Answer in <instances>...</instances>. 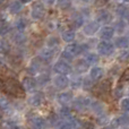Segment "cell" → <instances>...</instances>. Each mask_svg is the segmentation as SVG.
Listing matches in <instances>:
<instances>
[{"mask_svg": "<svg viewBox=\"0 0 129 129\" xmlns=\"http://www.w3.org/2000/svg\"><path fill=\"white\" fill-rule=\"evenodd\" d=\"M2 89L7 95L16 99H23L25 96V91L23 89L20 82H18L15 77H8L2 82Z\"/></svg>", "mask_w": 129, "mask_h": 129, "instance_id": "obj_1", "label": "cell"}, {"mask_svg": "<svg viewBox=\"0 0 129 129\" xmlns=\"http://www.w3.org/2000/svg\"><path fill=\"white\" fill-rule=\"evenodd\" d=\"M96 51H98V53L101 54V56L109 57V56H111V54H113L114 44L110 42L109 40H102L96 45Z\"/></svg>", "mask_w": 129, "mask_h": 129, "instance_id": "obj_2", "label": "cell"}, {"mask_svg": "<svg viewBox=\"0 0 129 129\" xmlns=\"http://www.w3.org/2000/svg\"><path fill=\"white\" fill-rule=\"evenodd\" d=\"M45 15V7L42 2L36 1L33 4L31 8V17L33 18L34 20H40L44 17Z\"/></svg>", "mask_w": 129, "mask_h": 129, "instance_id": "obj_3", "label": "cell"}, {"mask_svg": "<svg viewBox=\"0 0 129 129\" xmlns=\"http://www.w3.org/2000/svg\"><path fill=\"white\" fill-rule=\"evenodd\" d=\"M20 84H22V87L25 91V93H33V92H35L36 87H38L36 79L32 76H24Z\"/></svg>", "mask_w": 129, "mask_h": 129, "instance_id": "obj_4", "label": "cell"}, {"mask_svg": "<svg viewBox=\"0 0 129 129\" xmlns=\"http://www.w3.org/2000/svg\"><path fill=\"white\" fill-rule=\"evenodd\" d=\"M110 92H111V79H104L96 85L94 94L98 96H101V95H107Z\"/></svg>", "mask_w": 129, "mask_h": 129, "instance_id": "obj_5", "label": "cell"}, {"mask_svg": "<svg viewBox=\"0 0 129 129\" xmlns=\"http://www.w3.org/2000/svg\"><path fill=\"white\" fill-rule=\"evenodd\" d=\"M53 71L57 74H61V75H68L73 71V67L66 60H59L53 64Z\"/></svg>", "mask_w": 129, "mask_h": 129, "instance_id": "obj_6", "label": "cell"}, {"mask_svg": "<svg viewBox=\"0 0 129 129\" xmlns=\"http://www.w3.org/2000/svg\"><path fill=\"white\" fill-rule=\"evenodd\" d=\"M44 101H45V95L42 93V92H34V93L28 98L27 102H28V104L31 105V107L39 108L44 103Z\"/></svg>", "mask_w": 129, "mask_h": 129, "instance_id": "obj_7", "label": "cell"}, {"mask_svg": "<svg viewBox=\"0 0 129 129\" xmlns=\"http://www.w3.org/2000/svg\"><path fill=\"white\" fill-rule=\"evenodd\" d=\"M28 125L32 129H47L48 122L40 116H33L28 119Z\"/></svg>", "mask_w": 129, "mask_h": 129, "instance_id": "obj_8", "label": "cell"}, {"mask_svg": "<svg viewBox=\"0 0 129 129\" xmlns=\"http://www.w3.org/2000/svg\"><path fill=\"white\" fill-rule=\"evenodd\" d=\"M109 125L111 128H119L120 126L129 125V114L122 113V114H120V116L116 117V118H113L112 120H110Z\"/></svg>", "mask_w": 129, "mask_h": 129, "instance_id": "obj_9", "label": "cell"}, {"mask_svg": "<svg viewBox=\"0 0 129 129\" xmlns=\"http://www.w3.org/2000/svg\"><path fill=\"white\" fill-rule=\"evenodd\" d=\"M91 99L89 98H86V96H78V98H76L75 100H74V108H75L76 110H78V111H83V110L87 109V108L89 107V104H91Z\"/></svg>", "mask_w": 129, "mask_h": 129, "instance_id": "obj_10", "label": "cell"}, {"mask_svg": "<svg viewBox=\"0 0 129 129\" xmlns=\"http://www.w3.org/2000/svg\"><path fill=\"white\" fill-rule=\"evenodd\" d=\"M53 80V85L56 88H59V89H63V88H67L69 86V78L67 77V75H61V74H58L57 76H54L52 78Z\"/></svg>", "mask_w": 129, "mask_h": 129, "instance_id": "obj_11", "label": "cell"}, {"mask_svg": "<svg viewBox=\"0 0 129 129\" xmlns=\"http://www.w3.org/2000/svg\"><path fill=\"white\" fill-rule=\"evenodd\" d=\"M42 66H43V61L41 60V58L40 57H35V58H33L31 60V62H29L28 67H27V71H28L31 75H35V74H38L39 71L41 70Z\"/></svg>", "mask_w": 129, "mask_h": 129, "instance_id": "obj_12", "label": "cell"}, {"mask_svg": "<svg viewBox=\"0 0 129 129\" xmlns=\"http://www.w3.org/2000/svg\"><path fill=\"white\" fill-rule=\"evenodd\" d=\"M96 20L102 24H109L112 20V14L107 9H99L96 11Z\"/></svg>", "mask_w": 129, "mask_h": 129, "instance_id": "obj_13", "label": "cell"}, {"mask_svg": "<svg viewBox=\"0 0 129 129\" xmlns=\"http://www.w3.org/2000/svg\"><path fill=\"white\" fill-rule=\"evenodd\" d=\"M99 29H100V23L98 20H92L85 25L83 31H84V34H86L87 36H92L98 33Z\"/></svg>", "mask_w": 129, "mask_h": 129, "instance_id": "obj_14", "label": "cell"}, {"mask_svg": "<svg viewBox=\"0 0 129 129\" xmlns=\"http://www.w3.org/2000/svg\"><path fill=\"white\" fill-rule=\"evenodd\" d=\"M103 76H104V70H103L102 67L94 66V67H92V69L89 70V78H91L94 83L100 82L103 78Z\"/></svg>", "mask_w": 129, "mask_h": 129, "instance_id": "obj_15", "label": "cell"}, {"mask_svg": "<svg viewBox=\"0 0 129 129\" xmlns=\"http://www.w3.org/2000/svg\"><path fill=\"white\" fill-rule=\"evenodd\" d=\"M39 57L41 58V60H42L43 62H49L54 57V49L49 48V47L43 48V49H41V51L39 52Z\"/></svg>", "mask_w": 129, "mask_h": 129, "instance_id": "obj_16", "label": "cell"}, {"mask_svg": "<svg viewBox=\"0 0 129 129\" xmlns=\"http://www.w3.org/2000/svg\"><path fill=\"white\" fill-rule=\"evenodd\" d=\"M56 99L60 105H67L73 101V93L71 92H60L56 95Z\"/></svg>", "mask_w": 129, "mask_h": 129, "instance_id": "obj_17", "label": "cell"}, {"mask_svg": "<svg viewBox=\"0 0 129 129\" xmlns=\"http://www.w3.org/2000/svg\"><path fill=\"white\" fill-rule=\"evenodd\" d=\"M99 35L102 40H111L114 36V28L111 26H104L100 29Z\"/></svg>", "mask_w": 129, "mask_h": 129, "instance_id": "obj_18", "label": "cell"}, {"mask_svg": "<svg viewBox=\"0 0 129 129\" xmlns=\"http://www.w3.org/2000/svg\"><path fill=\"white\" fill-rule=\"evenodd\" d=\"M89 108H91V110L96 116L102 114L105 112V104L103 102H101V101H93V102H91Z\"/></svg>", "mask_w": 129, "mask_h": 129, "instance_id": "obj_19", "label": "cell"}, {"mask_svg": "<svg viewBox=\"0 0 129 129\" xmlns=\"http://www.w3.org/2000/svg\"><path fill=\"white\" fill-rule=\"evenodd\" d=\"M74 68H75V70L77 71L78 74H83V73H85V71L88 70L89 63L87 62L85 59H79V60H77L75 62V66H74Z\"/></svg>", "mask_w": 129, "mask_h": 129, "instance_id": "obj_20", "label": "cell"}, {"mask_svg": "<svg viewBox=\"0 0 129 129\" xmlns=\"http://www.w3.org/2000/svg\"><path fill=\"white\" fill-rule=\"evenodd\" d=\"M58 117H59V119H62V120H69L74 116L71 113L70 108H68L67 105H61V108L58 111Z\"/></svg>", "mask_w": 129, "mask_h": 129, "instance_id": "obj_21", "label": "cell"}, {"mask_svg": "<svg viewBox=\"0 0 129 129\" xmlns=\"http://www.w3.org/2000/svg\"><path fill=\"white\" fill-rule=\"evenodd\" d=\"M114 47L119 48V49H127L129 47V38L125 35L118 36V38L114 40Z\"/></svg>", "mask_w": 129, "mask_h": 129, "instance_id": "obj_22", "label": "cell"}, {"mask_svg": "<svg viewBox=\"0 0 129 129\" xmlns=\"http://www.w3.org/2000/svg\"><path fill=\"white\" fill-rule=\"evenodd\" d=\"M116 14L119 16L120 18H128L129 16V8L126 5H121L119 4L116 8Z\"/></svg>", "mask_w": 129, "mask_h": 129, "instance_id": "obj_23", "label": "cell"}, {"mask_svg": "<svg viewBox=\"0 0 129 129\" xmlns=\"http://www.w3.org/2000/svg\"><path fill=\"white\" fill-rule=\"evenodd\" d=\"M61 38H62V40L67 43L74 42V40H75V38H76V33H75V31H73V29H66V31L62 32Z\"/></svg>", "mask_w": 129, "mask_h": 129, "instance_id": "obj_24", "label": "cell"}, {"mask_svg": "<svg viewBox=\"0 0 129 129\" xmlns=\"http://www.w3.org/2000/svg\"><path fill=\"white\" fill-rule=\"evenodd\" d=\"M125 84H121V83L118 82V84L116 85V87L113 88V98L116 100H120L123 96V93H125Z\"/></svg>", "mask_w": 129, "mask_h": 129, "instance_id": "obj_25", "label": "cell"}, {"mask_svg": "<svg viewBox=\"0 0 129 129\" xmlns=\"http://www.w3.org/2000/svg\"><path fill=\"white\" fill-rule=\"evenodd\" d=\"M35 79H36L38 85H40V86H45V85L51 80V77H50L49 74L42 73V74H40V75L38 76V78H35Z\"/></svg>", "mask_w": 129, "mask_h": 129, "instance_id": "obj_26", "label": "cell"}, {"mask_svg": "<svg viewBox=\"0 0 129 129\" xmlns=\"http://www.w3.org/2000/svg\"><path fill=\"white\" fill-rule=\"evenodd\" d=\"M83 85V77H74L71 80H69V86L71 89H79Z\"/></svg>", "mask_w": 129, "mask_h": 129, "instance_id": "obj_27", "label": "cell"}, {"mask_svg": "<svg viewBox=\"0 0 129 129\" xmlns=\"http://www.w3.org/2000/svg\"><path fill=\"white\" fill-rule=\"evenodd\" d=\"M71 24H73V26L75 27V28L82 27L83 25H84V17H83V15L76 14V15L73 17V19H71Z\"/></svg>", "mask_w": 129, "mask_h": 129, "instance_id": "obj_28", "label": "cell"}, {"mask_svg": "<svg viewBox=\"0 0 129 129\" xmlns=\"http://www.w3.org/2000/svg\"><path fill=\"white\" fill-rule=\"evenodd\" d=\"M11 108V103L9 101V99L5 95H0V109L2 111H8Z\"/></svg>", "mask_w": 129, "mask_h": 129, "instance_id": "obj_29", "label": "cell"}, {"mask_svg": "<svg viewBox=\"0 0 129 129\" xmlns=\"http://www.w3.org/2000/svg\"><path fill=\"white\" fill-rule=\"evenodd\" d=\"M84 59L89 64H94V63H98L99 62V60H100V57H99L98 53H94V52H88V53L85 54V58Z\"/></svg>", "mask_w": 129, "mask_h": 129, "instance_id": "obj_30", "label": "cell"}, {"mask_svg": "<svg viewBox=\"0 0 129 129\" xmlns=\"http://www.w3.org/2000/svg\"><path fill=\"white\" fill-rule=\"evenodd\" d=\"M26 36H25V34H23V32H18L17 34H15V35L13 36V41L16 43L17 45H23L26 43Z\"/></svg>", "mask_w": 129, "mask_h": 129, "instance_id": "obj_31", "label": "cell"}, {"mask_svg": "<svg viewBox=\"0 0 129 129\" xmlns=\"http://www.w3.org/2000/svg\"><path fill=\"white\" fill-rule=\"evenodd\" d=\"M23 8V4L20 1H13L9 5V11L11 14H18Z\"/></svg>", "mask_w": 129, "mask_h": 129, "instance_id": "obj_32", "label": "cell"}, {"mask_svg": "<svg viewBox=\"0 0 129 129\" xmlns=\"http://www.w3.org/2000/svg\"><path fill=\"white\" fill-rule=\"evenodd\" d=\"M10 52V45L4 39H0V54H8Z\"/></svg>", "mask_w": 129, "mask_h": 129, "instance_id": "obj_33", "label": "cell"}, {"mask_svg": "<svg viewBox=\"0 0 129 129\" xmlns=\"http://www.w3.org/2000/svg\"><path fill=\"white\" fill-rule=\"evenodd\" d=\"M56 127H57V129H75L74 126L71 125L69 121L62 120V119H59L58 122L56 123Z\"/></svg>", "mask_w": 129, "mask_h": 129, "instance_id": "obj_34", "label": "cell"}, {"mask_svg": "<svg viewBox=\"0 0 129 129\" xmlns=\"http://www.w3.org/2000/svg\"><path fill=\"white\" fill-rule=\"evenodd\" d=\"M26 26H27V22L25 18H19V19H17L15 23V27L18 32H23L26 28Z\"/></svg>", "mask_w": 129, "mask_h": 129, "instance_id": "obj_35", "label": "cell"}, {"mask_svg": "<svg viewBox=\"0 0 129 129\" xmlns=\"http://www.w3.org/2000/svg\"><path fill=\"white\" fill-rule=\"evenodd\" d=\"M82 87L84 89H86V91H93V88H94V82L91 79V78H88V77H86V78H83V85H82Z\"/></svg>", "mask_w": 129, "mask_h": 129, "instance_id": "obj_36", "label": "cell"}, {"mask_svg": "<svg viewBox=\"0 0 129 129\" xmlns=\"http://www.w3.org/2000/svg\"><path fill=\"white\" fill-rule=\"evenodd\" d=\"M96 122H98L100 126H107L108 123L110 122L109 117H108L105 113L99 114V116H98V119H96Z\"/></svg>", "mask_w": 129, "mask_h": 129, "instance_id": "obj_37", "label": "cell"}, {"mask_svg": "<svg viewBox=\"0 0 129 129\" xmlns=\"http://www.w3.org/2000/svg\"><path fill=\"white\" fill-rule=\"evenodd\" d=\"M9 31H10V27L7 24L6 20L0 19V35H5V34H7Z\"/></svg>", "mask_w": 129, "mask_h": 129, "instance_id": "obj_38", "label": "cell"}, {"mask_svg": "<svg viewBox=\"0 0 129 129\" xmlns=\"http://www.w3.org/2000/svg\"><path fill=\"white\" fill-rule=\"evenodd\" d=\"M47 44H48V47L49 48L54 49L56 47H58L59 45V39L57 38V36H50V38L47 40Z\"/></svg>", "mask_w": 129, "mask_h": 129, "instance_id": "obj_39", "label": "cell"}, {"mask_svg": "<svg viewBox=\"0 0 129 129\" xmlns=\"http://www.w3.org/2000/svg\"><path fill=\"white\" fill-rule=\"evenodd\" d=\"M2 127L5 129H19V126L13 120H6L2 123Z\"/></svg>", "mask_w": 129, "mask_h": 129, "instance_id": "obj_40", "label": "cell"}, {"mask_svg": "<svg viewBox=\"0 0 129 129\" xmlns=\"http://www.w3.org/2000/svg\"><path fill=\"white\" fill-rule=\"evenodd\" d=\"M127 82H129V67L126 68L125 70L122 71V74H121L120 77H119V83H121V84H126Z\"/></svg>", "mask_w": 129, "mask_h": 129, "instance_id": "obj_41", "label": "cell"}, {"mask_svg": "<svg viewBox=\"0 0 129 129\" xmlns=\"http://www.w3.org/2000/svg\"><path fill=\"white\" fill-rule=\"evenodd\" d=\"M79 127L82 129H94L95 128V125L89 120H80Z\"/></svg>", "mask_w": 129, "mask_h": 129, "instance_id": "obj_42", "label": "cell"}, {"mask_svg": "<svg viewBox=\"0 0 129 129\" xmlns=\"http://www.w3.org/2000/svg\"><path fill=\"white\" fill-rule=\"evenodd\" d=\"M120 109L123 112H129V98L121 99L120 101Z\"/></svg>", "mask_w": 129, "mask_h": 129, "instance_id": "obj_43", "label": "cell"}, {"mask_svg": "<svg viewBox=\"0 0 129 129\" xmlns=\"http://www.w3.org/2000/svg\"><path fill=\"white\" fill-rule=\"evenodd\" d=\"M129 60V51L128 50H125V51L120 52V54L118 56V61L120 62H127Z\"/></svg>", "mask_w": 129, "mask_h": 129, "instance_id": "obj_44", "label": "cell"}, {"mask_svg": "<svg viewBox=\"0 0 129 129\" xmlns=\"http://www.w3.org/2000/svg\"><path fill=\"white\" fill-rule=\"evenodd\" d=\"M125 22L123 20H119V22L116 23V27H113L114 28V32H119V33H122L123 31H125Z\"/></svg>", "mask_w": 129, "mask_h": 129, "instance_id": "obj_45", "label": "cell"}, {"mask_svg": "<svg viewBox=\"0 0 129 129\" xmlns=\"http://www.w3.org/2000/svg\"><path fill=\"white\" fill-rule=\"evenodd\" d=\"M58 120H59V117L57 116V114H54V113H50V114H49V117H48L47 122H49L50 125H52V126H56V123L58 122Z\"/></svg>", "mask_w": 129, "mask_h": 129, "instance_id": "obj_46", "label": "cell"}, {"mask_svg": "<svg viewBox=\"0 0 129 129\" xmlns=\"http://www.w3.org/2000/svg\"><path fill=\"white\" fill-rule=\"evenodd\" d=\"M73 0H58V7L60 9H66L71 5Z\"/></svg>", "mask_w": 129, "mask_h": 129, "instance_id": "obj_47", "label": "cell"}, {"mask_svg": "<svg viewBox=\"0 0 129 129\" xmlns=\"http://www.w3.org/2000/svg\"><path fill=\"white\" fill-rule=\"evenodd\" d=\"M61 57H62L63 59H66V60H68V61H70V60H73V59H74V57H71L70 54H69L68 52H66L64 50H63L62 53H61Z\"/></svg>", "mask_w": 129, "mask_h": 129, "instance_id": "obj_48", "label": "cell"}, {"mask_svg": "<svg viewBox=\"0 0 129 129\" xmlns=\"http://www.w3.org/2000/svg\"><path fill=\"white\" fill-rule=\"evenodd\" d=\"M117 1L121 5H128L129 4V0H117Z\"/></svg>", "mask_w": 129, "mask_h": 129, "instance_id": "obj_49", "label": "cell"}, {"mask_svg": "<svg viewBox=\"0 0 129 129\" xmlns=\"http://www.w3.org/2000/svg\"><path fill=\"white\" fill-rule=\"evenodd\" d=\"M44 1L47 5H53L54 2H56V0H44Z\"/></svg>", "mask_w": 129, "mask_h": 129, "instance_id": "obj_50", "label": "cell"}, {"mask_svg": "<svg viewBox=\"0 0 129 129\" xmlns=\"http://www.w3.org/2000/svg\"><path fill=\"white\" fill-rule=\"evenodd\" d=\"M98 1L100 2L101 5H104V4H107V2L109 1V0H96V2H98Z\"/></svg>", "mask_w": 129, "mask_h": 129, "instance_id": "obj_51", "label": "cell"}, {"mask_svg": "<svg viewBox=\"0 0 129 129\" xmlns=\"http://www.w3.org/2000/svg\"><path fill=\"white\" fill-rule=\"evenodd\" d=\"M18 1H20L22 4H28V2H31L32 0H18Z\"/></svg>", "mask_w": 129, "mask_h": 129, "instance_id": "obj_52", "label": "cell"}, {"mask_svg": "<svg viewBox=\"0 0 129 129\" xmlns=\"http://www.w3.org/2000/svg\"><path fill=\"white\" fill-rule=\"evenodd\" d=\"M4 64H5V61L2 60V58H0V67H4Z\"/></svg>", "mask_w": 129, "mask_h": 129, "instance_id": "obj_53", "label": "cell"}, {"mask_svg": "<svg viewBox=\"0 0 129 129\" xmlns=\"http://www.w3.org/2000/svg\"><path fill=\"white\" fill-rule=\"evenodd\" d=\"M101 129H113V128H111L110 126H103V127L101 128Z\"/></svg>", "mask_w": 129, "mask_h": 129, "instance_id": "obj_54", "label": "cell"}, {"mask_svg": "<svg viewBox=\"0 0 129 129\" xmlns=\"http://www.w3.org/2000/svg\"><path fill=\"white\" fill-rule=\"evenodd\" d=\"M1 119H2V110L0 109V120H1Z\"/></svg>", "mask_w": 129, "mask_h": 129, "instance_id": "obj_55", "label": "cell"}, {"mask_svg": "<svg viewBox=\"0 0 129 129\" xmlns=\"http://www.w3.org/2000/svg\"><path fill=\"white\" fill-rule=\"evenodd\" d=\"M0 88H2V80L0 79Z\"/></svg>", "mask_w": 129, "mask_h": 129, "instance_id": "obj_56", "label": "cell"}, {"mask_svg": "<svg viewBox=\"0 0 129 129\" xmlns=\"http://www.w3.org/2000/svg\"><path fill=\"white\" fill-rule=\"evenodd\" d=\"M82 1H84V2H88V1H91V0H82Z\"/></svg>", "mask_w": 129, "mask_h": 129, "instance_id": "obj_57", "label": "cell"}, {"mask_svg": "<svg viewBox=\"0 0 129 129\" xmlns=\"http://www.w3.org/2000/svg\"><path fill=\"white\" fill-rule=\"evenodd\" d=\"M5 1V0H0V4H2V2H4Z\"/></svg>", "mask_w": 129, "mask_h": 129, "instance_id": "obj_58", "label": "cell"}, {"mask_svg": "<svg viewBox=\"0 0 129 129\" xmlns=\"http://www.w3.org/2000/svg\"><path fill=\"white\" fill-rule=\"evenodd\" d=\"M121 129H129V128H126V127H125V126H123V128H121Z\"/></svg>", "mask_w": 129, "mask_h": 129, "instance_id": "obj_59", "label": "cell"}, {"mask_svg": "<svg viewBox=\"0 0 129 129\" xmlns=\"http://www.w3.org/2000/svg\"><path fill=\"white\" fill-rule=\"evenodd\" d=\"M128 24H129V16H128Z\"/></svg>", "mask_w": 129, "mask_h": 129, "instance_id": "obj_60", "label": "cell"}, {"mask_svg": "<svg viewBox=\"0 0 129 129\" xmlns=\"http://www.w3.org/2000/svg\"><path fill=\"white\" fill-rule=\"evenodd\" d=\"M128 95H129V89H128Z\"/></svg>", "mask_w": 129, "mask_h": 129, "instance_id": "obj_61", "label": "cell"}, {"mask_svg": "<svg viewBox=\"0 0 129 129\" xmlns=\"http://www.w3.org/2000/svg\"><path fill=\"white\" fill-rule=\"evenodd\" d=\"M76 129H77V128H76Z\"/></svg>", "mask_w": 129, "mask_h": 129, "instance_id": "obj_62", "label": "cell"}]
</instances>
